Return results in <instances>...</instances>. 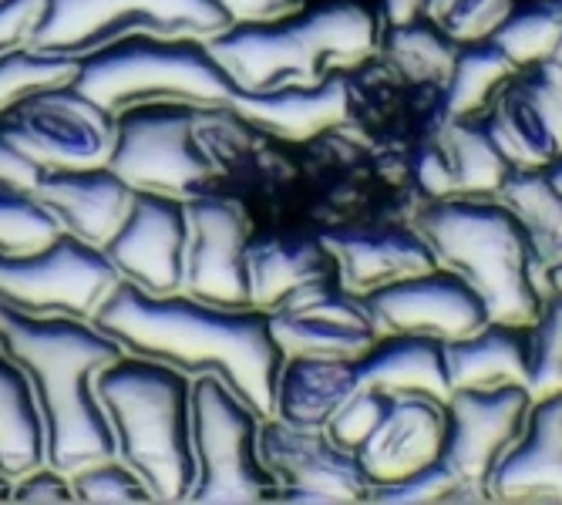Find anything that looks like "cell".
Wrapping results in <instances>:
<instances>
[{"mask_svg": "<svg viewBox=\"0 0 562 505\" xmlns=\"http://www.w3.org/2000/svg\"><path fill=\"white\" fill-rule=\"evenodd\" d=\"M94 394L115 435V454L148 485L156 502H189L195 454L189 431L192 378L122 354L94 374Z\"/></svg>", "mask_w": 562, "mask_h": 505, "instance_id": "cell-4", "label": "cell"}, {"mask_svg": "<svg viewBox=\"0 0 562 505\" xmlns=\"http://www.w3.org/2000/svg\"><path fill=\"white\" fill-rule=\"evenodd\" d=\"M357 381L384 394H431L441 401L451 397L445 344L418 334L381 337L357 361Z\"/></svg>", "mask_w": 562, "mask_h": 505, "instance_id": "cell-25", "label": "cell"}, {"mask_svg": "<svg viewBox=\"0 0 562 505\" xmlns=\"http://www.w3.org/2000/svg\"><path fill=\"white\" fill-rule=\"evenodd\" d=\"M347 81L327 75L317 85H280L267 91H236L229 109L249 122V128L270 132L277 138L303 142L321 135L347 119Z\"/></svg>", "mask_w": 562, "mask_h": 505, "instance_id": "cell-23", "label": "cell"}, {"mask_svg": "<svg viewBox=\"0 0 562 505\" xmlns=\"http://www.w3.org/2000/svg\"><path fill=\"white\" fill-rule=\"evenodd\" d=\"M425 8H428V0H384V18L391 27H401V24L422 21Z\"/></svg>", "mask_w": 562, "mask_h": 505, "instance_id": "cell-45", "label": "cell"}, {"mask_svg": "<svg viewBox=\"0 0 562 505\" xmlns=\"http://www.w3.org/2000/svg\"><path fill=\"white\" fill-rule=\"evenodd\" d=\"M458 485H465V482L438 459V462H431L412 475H404V479L374 482L368 489V498L371 502H394V505H401V502H451Z\"/></svg>", "mask_w": 562, "mask_h": 505, "instance_id": "cell-40", "label": "cell"}, {"mask_svg": "<svg viewBox=\"0 0 562 505\" xmlns=\"http://www.w3.org/2000/svg\"><path fill=\"white\" fill-rule=\"evenodd\" d=\"M78 61L81 58L75 55H50V50H37L31 44L4 50L0 55V115L41 88L75 81Z\"/></svg>", "mask_w": 562, "mask_h": 505, "instance_id": "cell-34", "label": "cell"}, {"mask_svg": "<svg viewBox=\"0 0 562 505\" xmlns=\"http://www.w3.org/2000/svg\"><path fill=\"white\" fill-rule=\"evenodd\" d=\"M11 502H27V505H68L75 502L68 472L55 469V465H37L31 472H24L21 479L11 482Z\"/></svg>", "mask_w": 562, "mask_h": 505, "instance_id": "cell-41", "label": "cell"}, {"mask_svg": "<svg viewBox=\"0 0 562 505\" xmlns=\"http://www.w3.org/2000/svg\"><path fill=\"white\" fill-rule=\"evenodd\" d=\"M202 109L179 101H148L115 115V142L109 169L138 192L189 199L210 189L220 176L216 162L195 138Z\"/></svg>", "mask_w": 562, "mask_h": 505, "instance_id": "cell-9", "label": "cell"}, {"mask_svg": "<svg viewBox=\"0 0 562 505\" xmlns=\"http://www.w3.org/2000/svg\"><path fill=\"white\" fill-rule=\"evenodd\" d=\"M559 71H562V37H559V44H555V50H552V58H549Z\"/></svg>", "mask_w": 562, "mask_h": 505, "instance_id": "cell-49", "label": "cell"}, {"mask_svg": "<svg viewBox=\"0 0 562 505\" xmlns=\"http://www.w3.org/2000/svg\"><path fill=\"white\" fill-rule=\"evenodd\" d=\"M75 85L115 115L148 101L220 109L236 94L233 78L216 61L206 37L162 34H128L88 50L78 61Z\"/></svg>", "mask_w": 562, "mask_h": 505, "instance_id": "cell-6", "label": "cell"}, {"mask_svg": "<svg viewBox=\"0 0 562 505\" xmlns=\"http://www.w3.org/2000/svg\"><path fill=\"white\" fill-rule=\"evenodd\" d=\"M186 280L182 293L220 303V307H249L243 249L252 236L243 202L202 189L186 199Z\"/></svg>", "mask_w": 562, "mask_h": 505, "instance_id": "cell-13", "label": "cell"}, {"mask_svg": "<svg viewBox=\"0 0 562 505\" xmlns=\"http://www.w3.org/2000/svg\"><path fill=\"white\" fill-rule=\"evenodd\" d=\"M0 502H11V479L0 472Z\"/></svg>", "mask_w": 562, "mask_h": 505, "instance_id": "cell-48", "label": "cell"}, {"mask_svg": "<svg viewBox=\"0 0 562 505\" xmlns=\"http://www.w3.org/2000/svg\"><path fill=\"white\" fill-rule=\"evenodd\" d=\"M91 324L115 337L125 354L169 364L189 378L216 374L260 418L273 415L277 374L286 354L270 330L267 311L220 307L189 293L151 296L119 283Z\"/></svg>", "mask_w": 562, "mask_h": 505, "instance_id": "cell-1", "label": "cell"}, {"mask_svg": "<svg viewBox=\"0 0 562 505\" xmlns=\"http://www.w3.org/2000/svg\"><path fill=\"white\" fill-rule=\"evenodd\" d=\"M270 330L283 354L361 361L381 340L364 296L344 290L327 277L306 280L270 311Z\"/></svg>", "mask_w": 562, "mask_h": 505, "instance_id": "cell-12", "label": "cell"}, {"mask_svg": "<svg viewBox=\"0 0 562 505\" xmlns=\"http://www.w3.org/2000/svg\"><path fill=\"white\" fill-rule=\"evenodd\" d=\"M0 354L31 381L44 418L47 465L75 472L115 454V435L94 394V374L122 358V344L91 321L34 317L0 303Z\"/></svg>", "mask_w": 562, "mask_h": 505, "instance_id": "cell-2", "label": "cell"}, {"mask_svg": "<svg viewBox=\"0 0 562 505\" xmlns=\"http://www.w3.org/2000/svg\"><path fill=\"white\" fill-rule=\"evenodd\" d=\"M195 482L189 502L243 505L270 502L273 475L257 451L260 415L216 374H195L189 394Z\"/></svg>", "mask_w": 562, "mask_h": 505, "instance_id": "cell-7", "label": "cell"}, {"mask_svg": "<svg viewBox=\"0 0 562 505\" xmlns=\"http://www.w3.org/2000/svg\"><path fill=\"white\" fill-rule=\"evenodd\" d=\"M448 384L454 388H502L522 384L529 374V337L526 327L482 324L479 330L445 344Z\"/></svg>", "mask_w": 562, "mask_h": 505, "instance_id": "cell-27", "label": "cell"}, {"mask_svg": "<svg viewBox=\"0 0 562 505\" xmlns=\"http://www.w3.org/2000/svg\"><path fill=\"white\" fill-rule=\"evenodd\" d=\"M384 50L404 78L431 81V85H445L458 58V44L445 31H438L428 18L391 27Z\"/></svg>", "mask_w": 562, "mask_h": 505, "instance_id": "cell-32", "label": "cell"}, {"mask_svg": "<svg viewBox=\"0 0 562 505\" xmlns=\"http://www.w3.org/2000/svg\"><path fill=\"white\" fill-rule=\"evenodd\" d=\"M546 176H549V182H552V186H555V189L562 192V159H555V162H552V166L546 169Z\"/></svg>", "mask_w": 562, "mask_h": 505, "instance_id": "cell-47", "label": "cell"}, {"mask_svg": "<svg viewBox=\"0 0 562 505\" xmlns=\"http://www.w3.org/2000/svg\"><path fill=\"white\" fill-rule=\"evenodd\" d=\"M485 495L502 502H562V391L529 404V415L492 465Z\"/></svg>", "mask_w": 562, "mask_h": 505, "instance_id": "cell-19", "label": "cell"}, {"mask_svg": "<svg viewBox=\"0 0 562 505\" xmlns=\"http://www.w3.org/2000/svg\"><path fill=\"white\" fill-rule=\"evenodd\" d=\"M495 199L529 236L542 270L562 260V192L549 182L546 169H513Z\"/></svg>", "mask_w": 562, "mask_h": 505, "instance_id": "cell-30", "label": "cell"}, {"mask_svg": "<svg viewBox=\"0 0 562 505\" xmlns=\"http://www.w3.org/2000/svg\"><path fill=\"white\" fill-rule=\"evenodd\" d=\"M75 502H91V505H135V502H156L148 492V485L119 459V454H109V459L88 462L75 472H68Z\"/></svg>", "mask_w": 562, "mask_h": 505, "instance_id": "cell-37", "label": "cell"}, {"mask_svg": "<svg viewBox=\"0 0 562 505\" xmlns=\"http://www.w3.org/2000/svg\"><path fill=\"white\" fill-rule=\"evenodd\" d=\"M34 192L55 213L61 233H71L91 246H105L119 233L135 199V189L115 176L109 162L81 169H44Z\"/></svg>", "mask_w": 562, "mask_h": 505, "instance_id": "cell-22", "label": "cell"}, {"mask_svg": "<svg viewBox=\"0 0 562 505\" xmlns=\"http://www.w3.org/2000/svg\"><path fill=\"white\" fill-rule=\"evenodd\" d=\"M233 24H267L296 14V0H216Z\"/></svg>", "mask_w": 562, "mask_h": 505, "instance_id": "cell-44", "label": "cell"}, {"mask_svg": "<svg viewBox=\"0 0 562 505\" xmlns=\"http://www.w3.org/2000/svg\"><path fill=\"white\" fill-rule=\"evenodd\" d=\"M435 156L445 169L448 195H495L505 176L513 172L485 122L451 119Z\"/></svg>", "mask_w": 562, "mask_h": 505, "instance_id": "cell-29", "label": "cell"}, {"mask_svg": "<svg viewBox=\"0 0 562 505\" xmlns=\"http://www.w3.org/2000/svg\"><path fill=\"white\" fill-rule=\"evenodd\" d=\"M448 435V404L431 394H391L387 408L361 445V459L371 485L412 475L441 459Z\"/></svg>", "mask_w": 562, "mask_h": 505, "instance_id": "cell-20", "label": "cell"}, {"mask_svg": "<svg viewBox=\"0 0 562 505\" xmlns=\"http://www.w3.org/2000/svg\"><path fill=\"white\" fill-rule=\"evenodd\" d=\"M361 388L357 361L317 358V354H286L277 374L273 415L300 428H327L334 412Z\"/></svg>", "mask_w": 562, "mask_h": 505, "instance_id": "cell-24", "label": "cell"}, {"mask_svg": "<svg viewBox=\"0 0 562 505\" xmlns=\"http://www.w3.org/2000/svg\"><path fill=\"white\" fill-rule=\"evenodd\" d=\"M519 68L495 41H479L458 50L454 68L445 81V109L448 119H472L495 98V91Z\"/></svg>", "mask_w": 562, "mask_h": 505, "instance_id": "cell-31", "label": "cell"}, {"mask_svg": "<svg viewBox=\"0 0 562 505\" xmlns=\"http://www.w3.org/2000/svg\"><path fill=\"white\" fill-rule=\"evenodd\" d=\"M513 8L516 0H428L425 18L454 44H479L498 31Z\"/></svg>", "mask_w": 562, "mask_h": 505, "instance_id": "cell-38", "label": "cell"}, {"mask_svg": "<svg viewBox=\"0 0 562 505\" xmlns=\"http://www.w3.org/2000/svg\"><path fill=\"white\" fill-rule=\"evenodd\" d=\"M186 199L162 192H138L119 233L101 246L122 283L151 296L182 293L186 280Z\"/></svg>", "mask_w": 562, "mask_h": 505, "instance_id": "cell-14", "label": "cell"}, {"mask_svg": "<svg viewBox=\"0 0 562 505\" xmlns=\"http://www.w3.org/2000/svg\"><path fill=\"white\" fill-rule=\"evenodd\" d=\"M47 465L44 418L27 374L0 354V472L11 482Z\"/></svg>", "mask_w": 562, "mask_h": 505, "instance_id": "cell-28", "label": "cell"}, {"mask_svg": "<svg viewBox=\"0 0 562 505\" xmlns=\"http://www.w3.org/2000/svg\"><path fill=\"white\" fill-rule=\"evenodd\" d=\"M485 128L513 169H549L562 159V71L519 68L495 91Z\"/></svg>", "mask_w": 562, "mask_h": 505, "instance_id": "cell-16", "label": "cell"}, {"mask_svg": "<svg viewBox=\"0 0 562 505\" xmlns=\"http://www.w3.org/2000/svg\"><path fill=\"white\" fill-rule=\"evenodd\" d=\"M415 229L435 260L462 277L485 303L495 324L529 327L549 296L546 270L529 236L495 195L435 199Z\"/></svg>", "mask_w": 562, "mask_h": 505, "instance_id": "cell-3", "label": "cell"}, {"mask_svg": "<svg viewBox=\"0 0 562 505\" xmlns=\"http://www.w3.org/2000/svg\"><path fill=\"white\" fill-rule=\"evenodd\" d=\"M387 397L391 394H384V391H374V388H357L340 408L334 412V418L327 422V435L340 445V448H347V451H361V445L371 438V431L378 428V422H381V415H384V408H387Z\"/></svg>", "mask_w": 562, "mask_h": 505, "instance_id": "cell-39", "label": "cell"}, {"mask_svg": "<svg viewBox=\"0 0 562 505\" xmlns=\"http://www.w3.org/2000/svg\"><path fill=\"white\" fill-rule=\"evenodd\" d=\"M321 243L337 263L340 287L357 296L438 267L415 226H344L324 233Z\"/></svg>", "mask_w": 562, "mask_h": 505, "instance_id": "cell-21", "label": "cell"}, {"mask_svg": "<svg viewBox=\"0 0 562 505\" xmlns=\"http://www.w3.org/2000/svg\"><path fill=\"white\" fill-rule=\"evenodd\" d=\"M562 37V11L555 0H536L529 8H513L498 31L488 37L495 41L516 68L542 65L552 58V50Z\"/></svg>", "mask_w": 562, "mask_h": 505, "instance_id": "cell-33", "label": "cell"}, {"mask_svg": "<svg viewBox=\"0 0 562 505\" xmlns=\"http://www.w3.org/2000/svg\"><path fill=\"white\" fill-rule=\"evenodd\" d=\"M119 283L105 249L71 233L31 252H0V303L34 317L91 321Z\"/></svg>", "mask_w": 562, "mask_h": 505, "instance_id": "cell-10", "label": "cell"}, {"mask_svg": "<svg viewBox=\"0 0 562 505\" xmlns=\"http://www.w3.org/2000/svg\"><path fill=\"white\" fill-rule=\"evenodd\" d=\"M41 176H44V169L31 156H24V152L18 148V142L8 135L4 122H0V186L34 189Z\"/></svg>", "mask_w": 562, "mask_h": 505, "instance_id": "cell-43", "label": "cell"}, {"mask_svg": "<svg viewBox=\"0 0 562 505\" xmlns=\"http://www.w3.org/2000/svg\"><path fill=\"white\" fill-rule=\"evenodd\" d=\"M257 451L277 489L314 492L321 502L368 498L371 479L361 459L340 448L327 428H300L270 415L260 418Z\"/></svg>", "mask_w": 562, "mask_h": 505, "instance_id": "cell-17", "label": "cell"}, {"mask_svg": "<svg viewBox=\"0 0 562 505\" xmlns=\"http://www.w3.org/2000/svg\"><path fill=\"white\" fill-rule=\"evenodd\" d=\"M236 91L280 85H317L334 68L364 61L374 44V18L361 4H327L311 14H290L267 24H229L206 37Z\"/></svg>", "mask_w": 562, "mask_h": 505, "instance_id": "cell-5", "label": "cell"}, {"mask_svg": "<svg viewBox=\"0 0 562 505\" xmlns=\"http://www.w3.org/2000/svg\"><path fill=\"white\" fill-rule=\"evenodd\" d=\"M555 4H559V11H562V0H555Z\"/></svg>", "mask_w": 562, "mask_h": 505, "instance_id": "cell-50", "label": "cell"}, {"mask_svg": "<svg viewBox=\"0 0 562 505\" xmlns=\"http://www.w3.org/2000/svg\"><path fill=\"white\" fill-rule=\"evenodd\" d=\"M364 307L381 337L418 334L448 344L488 324L482 296L441 263L364 293Z\"/></svg>", "mask_w": 562, "mask_h": 505, "instance_id": "cell-15", "label": "cell"}, {"mask_svg": "<svg viewBox=\"0 0 562 505\" xmlns=\"http://www.w3.org/2000/svg\"><path fill=\"white\" fill-rule=\"evenodd\" d=\"M61 236V223L55 220L34 189L0 186V252H31Z\"/></svg>", "mask_w": 562, "mask_h": 505, "instance_id": "cell-35", "label": "cell"}, {"mask_svg": "<svg viewBox=\"0 0 562 505\" xmlns=\"http://www.w3.org/2000/svg\"><path fill=\"white\" fill-rule=\"evenodd\" d=\"M546 287H549V293H552V296H559V300H562V260H559V263H552V267H546Z\"/></svg>", "mask_w": 562, "mask_h": 505, "instance_id": "cell-46", "label": "cell"}, {"mask_svg": "<svg viewBox=\"0 0 562 505\" xmlns=\"http://www.w3.org/2000/svg\"><path fill=\"white\" fill-rule=\"evenodd\" d=\"M0 122L41 169L101 166L115 142V112L101 109L75 81L21 98Z\"/></svg>", "mask_w": 562, "mask_h": 505, "instance_id": "cell-11", "label": "cell"}, {"mask_svg": "<svg viewBox=\"0 0 562 505\" xmlns=\"http://www.w3.org/2000/svg\"><path fill=\"white\" fill-rule=\"evenodd\" d=\"M330 252L321 239L306 236H260L246 243L243 249V270L249 307L273 311L277 303L306 280H317L330 273Z\"/></svg>", "mask_w": 562, "mask_h": 505, "instance_id": "cell-26", "label": "cell"}, {"mask_svg": "<svg viewBox=\"0 0 562 505\" xmlns=\"http://www.w3.org/2000/svg\"><path fill=\"white\" fill-rule=\"evenodd\" d=\"M233 21L216 0H44L31 47L50 55H88L128 34L213 37Z\"/></svg>", "mask_w": 562, "mask_h": 505, "instance_id": "cell-8", "label": "cell"}, {"mask_svg": "<svg viewBox=\"0 0 562 505\" xmlns=\"http://www.w3.org/2000/svg\"><path fill=\"white\" fill-rule=\"evenodd\" d=\"M448 404V435L441 462L469 485H482L502 451L519 435L529 415V391L522 384L454 388Z\"/></svg>", "mask_w": 562, "mask_h": 505, "instance_id": "cell-18", "label": "cell"}, {"mask_svg": "<svg viewBox=\"0 0 562 505\" xmlns=\"http://www.w3.org/2000/svg\"><path fill=\"white\" fill-rule=\"evenodd\" d=\"M44 0H0V55L31 41Z\"/></svg>", "mask_w": 562, "mask_h": 505, "instance_id": "cell-42", "label": "cell"}, {"mask_svg": "<svg viewBox=\"0 0 562 505\" xmlns=\"http://www.w3.org/2000/svg\"><path fill=\"white\" fill-rule=\"evenodd\" d=\"M529 337V374L526 391L532 401L562 391V300L546 296L539 317L526 327Z\"/></svg>", "mask_w": 562, "mask_h": 505, "instance_id": "cell-36", "label": "cell"}]
</instances>
